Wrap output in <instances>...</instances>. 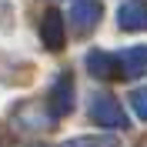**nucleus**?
<instances>
[{
  "label": "nucleus",
  "mask_w": 147,
  "mask_h": 147,
  "mask_svg": "<svg viewBox=\"0 0 147 147\" xmlns=\"http://www.w3.org/2000/svg\"><path fill=\"white\" fill-rule=\"evenodd\" d=\"M90 117H94V124H104V127H127V114H124L120 100H114L110 94H94L90 97Z\"/></svg>",
  "instance_id": "1"
},
{
  "label": "nucleus",
  "mask_w": 147,
  "mask_h": 147,
  "mask_svg": "<svg viewBox=\"0 0 147 147\" xmlns=\"http://www.w3.org/2000/svg\"><path fill=\"white\" fill-rule=\"evenodd\" d=\"M84 60H87L90 74H94V77H100V80H114V77H120V57H117V54H107V50H90Z\"/></svg>",
  "instance_id": "2"
},
{
  "label": "nucleus",
  "mask_w": 147,
  "mask_h": 147,
  "mask_svg": "<svg viewBox=\"0 0 147 147\" xmlns=\"http://www.w3.org/2000/svg\"><path fill=\"white\" fill-rule=\"evenodd\" d=\"M120 30H147V0H127L117 10Z\"/></svg>",
  "instance_id": "3"
},
{
  "label": "nucleus",
  "mask_w": 147,
  "mask_h": 147,
  "mask_svg": "<svg viewBox=\"0 0 147 147\" xmlns=\"http://www.w3.org/2000/svg\"><path fill=\"white\" fill-rule=\"evenodd\" d=\"M70 107H74V80L67 74H60L54 80V87H50V114L54 117H64Z\"/></svg>",
  "instance_id": "4"
},
{
  "label": "nucleus",
  "mask_w": 147,
  "mask_h": 147,
  "mask_svg": "<svg viewBox=\"0 0 147 147\" xmlns=\"http://www.w3.org/2000/svg\"><path fill=\"white\" fill-rule=\"evenodd\" d=\"M64 30H67V20L64 13H57V10H47L44 17H40V40H44L50 50L64 44Z\"/></svg>",
  "instance_id": "5"
},
{
  "label": "nucleus",
  "mask_w": 147,
  "mask_h": 147,
  "mask_svg": "<svg viewBox=\"0 0 147 147\" xmlns=\"http://www.w3.org/2000/svg\"><path fill=\"white\" fill-rule=\"evenodd\" d=\"M97 20H100V3L97 0H74L70 3V24L77 30H90V27H97Z\"/></svg>",
  "instance_id": "6"
},
{
  "label": "nucleus",
  "mask_w": 147,
  "mask_h": 147,
  "mask_svg": "<svg viewBox=\"0 0 147 147\" xmlns=\"http://www.w3.org/2000/svg\"><path fill=\"white\" fill-rule=\"evenodd\" d=\"M120 70L127 74V77H140L147 74V44H137V47H127V50H120Z\"/></svg>",
  "instance_id": "7"
},
{
  "label": "nucleus",
  "mask_w": 147,
  "mask_h": 147,
  "mask_svg": "<svg viewBox=\"0 0 147 147\" xmlns=\"http://www.w3.org/2000/svg\"><path fill=\"white\" fill-rule=\"evenodd\" d=\"M130 104H134V110H137V117L147 120V87H140V90L130 94Z\"/></svg>",
  "instance_id": "8"
},
{
  "label": "nucleus",
  "mask_w": 147,
  "mask_h": 147,
  "mask_svg": "<svg viewBox=\"0 0 147 147\" xmlns=\"http://www.w3.org/2000/svg\"><path fill=\"white\" fill-rule=\"evenodd\" d=\"M64 147H114V140H104V137H80V140H70Z\"/></svg>",
  "instance_id": "9"
}]
</instances>
